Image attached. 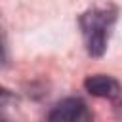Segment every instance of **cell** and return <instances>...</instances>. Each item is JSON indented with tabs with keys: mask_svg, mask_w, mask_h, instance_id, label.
Wrapping results in <instances>:
<instances>
[{
	"mask_svg": "<svg viewBox=\"0 0 122 122\" xmlns=\"http://www.w3.org/2000/svg\"><path fill=\"white\" fill-rule=\"evenodd\" d=\"M116 19H118V8L112 4H107L103 8H90L78 17L84 46L90 57L99 59L105 55Z\"/></svg>",
	"mask_w": 122,
	"mask_h": 122,
	"instance_id": "obj_1",
	"label": "cell"
},
{
	"mask_svg": "<svg viewBox=\"0 0 122 122\" xmlns=\"http://www.w3.org/2000/svg\"><path fill=\"white\" fill-rule=\"evenodd\" d=\"M84 90L99 99L112 103L118 116H122V84L111 74H90L84 80Z\"/></svg>",
	"mask_w": 122,
	"mask_h": 122,
	"instance_id": "obj_2",
	"label": "cell"
},
{
	"mask_svg": "<svg viewBox=\"0 0 122 122\" xmlns=\"http://www.w3.org/2000/svg\"><path fill=\"white\" fill-rule=\"evenodd\" d=\"M86 111L88 105L80 97H65L50 111L48 122H78Z\"/></svg>",
	"mask_w": 122,
	"mask_h": 122,
	"instance_id": "obj_3",
	"label": "cell"
},
{
	"mask_svg": "<svg viewBox=\"0 0 122 122\" xmlns=\"http://www.w3.org/2000/svg\"><path fill=\"white\" fill-rule=\"evenodd\" d=\"M4 122H6V120H4Z\"/></svg>",
	"mask_w": 122,
	"mask_h": 122,
	"instance_id": "obj_4",
	"label": "cell"
}]
</instances>
